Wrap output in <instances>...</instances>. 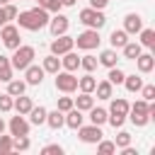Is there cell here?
Returning <instances> with one entry per match:
<instances>
[{"label":"cell","instance_id":"6da1fadb","mask_svg":"<svg viewBox=\"0 0 155 155\" xmlns=\"http://www.w3.org/2000/svg\"><path fill=\"white\" fill-rule=\"evenodd\" d=\"M15 19L19 22L22 29L36 31V29H41V27L48 24V12H46L44 7H34V10H27V12H17Z\"/></svg>","mask_w":155,"mask_h":155},{"label":"cell","instance_id":"7a4b0ae2","mask_svg":"<svg viewBox=\"0 0 155 155\" xmlns=\"http://www.w3.org/2000/svg\"><path fill=\"white\" fill-rule=\"evenodd\" d=\"M80 22L87 27V29H102L107 24V17L102 15V10H94V7H87L80 12Z\"/></svg>","mask_w":155,"mask_h":155},{"label":"cell","instance_id":"3957f363","mask_svg":"<svg viewBox=\"0 0 155 155\" xmlns=\"http://www.w3.org/2000/svg\"><path fill=\"white\" fill-rule=\"evenodd\" d=\"M34 61V46H17L15 48V53H12V68H17V70H24L29 63Z\"/></svg>","mask_w":155,"mask_h":155},{"label":"cell","instance_id":"277c9868","mask_svg":"<svg viewBox=\"0 0 155 155\" xmlns=\"http://www.w3.org/2000/svg\"><path fill=\"white\" fill-rule=\"evenodd\" d=\"M99 29H85L82 34H78L75 36V44H78V48H85V51H92V48H97L99 46Z\"/></svg>","mask_w":155,"mask_h":155},{"label":"cell","instance_id":"5b68a950","mask_svg":"<svg viewBox=\"0 0 155 155\" xmlns=\"http://www.w3.org/2000/svg\"><path fill=\"white\" fill-rule=\"evenodd\" d=\"M56 90H61V92H73V90H78V78L70 73V70H65V73H56Z\"/></svg>","mask_w":155,"mask_h":155},{"label":"cell","instance_id":"8992f818","mask_svg":"<svg viewBox=\"0 0 155 155\" xmlns=\"http://www.w3.org/2000/svg\"><path fill=\"white\" fill-rule=\"evenodd\" d=\"M0 39H2V44L7 46V48H17L19 46V29L15 27V24H2V31H0Z\"/></svg>","mask_w":155,"mask_h":155},{"label":"cell","instance_id":"52a82bcc","mask_svg":"<svg viewBox=\"0 0 155 155\" xmlns=\"http://www.w3.org/2000/svg\"><path fill=\"white\" fill-rule=\"evenodd\" d=\"M73 46H75V39L61 34V36H56V39L51 41V53H53V56H63V53L73 51Z\"/></svg>","mask_w":155,"mask_h":155},{"label":"cell","instance_id":"ba28073f","mask_svg":"<svg viewBox=\"0 0 155 155\" xmlns=\"http://www.w3.org/2000/svg\"><path fill=\"white\" fill-rule=\"evenodd\" d=\"M80 140L82 143H99L102 140V128L97 124H90V126H80Z\"/></svg>","mask_w":155,"mask_h":155},{"label":"cell","instance_id":"9c48e42d","mask_svg":"<svg viewBox=\"0 0 155 155\" xmlns=\"http://www.w3.org/2000/svg\"><path fill=\"white\" fill-rule=\"evenodd\" d=\"M10 133L12 136H29V121L22 119V114L10 119Z\"/></svg>","mask_w":155,"mask_h":155},{"label":"cell","instance_id":"30bf717a","mask_svg":"<svg viewBox=\"0 0 155 155\" xmlns=\"http://www.w3.org/2000/svg\"><path fill=\"white\" fill-rule=\"evenodd\" d=\"M140 29H143V19H140V15L131 12V15L124 17V31H126V34H136V31H140Z\"/></svg>","mask_w":155,"mask_h":155},{"label":"cell","instance_id":"8fae6325","mask_svg":"<svg viewBox=\"0 0 155 155\" xmlns=\"http://www.w3.org/2000/svg\"><path fill=\"white\" fill-rule=\"evenodd\" d=\"M68 17L65 15H56L53 19H48V27H51V34L53 36H61V34H65L68 31Z\"/></svg>","mask_w":155,"mask_h":155},{"label":"cell","instance_id":"7c38bea8","mask_svg":"<svg viewBox=\"0 0 155 155\" xmlns=\"http://www.w3.org/2000/svg\"><path fill=\"white\" fill-rule=\"evenodd\" d=\"M24 78H27V85H41V80H44V68L29 63V65L24 68Z\"/></svg>","mask_w":155,"mask_h":155},{"label":"cell","instance_id":"4fadbf2b","mask_svg":"<svg viewBox=\"0 0 155 155\" xmlns=\"http://www.w3.org/2000/svg\"><path fill=\"white\" fill-rule=\"evenodd\" d=\"M63 124H65L68 128H80V126H82V111H80V109H75V107H73V109H68V111H65V121H63Z\"/></svg>","mask_w":155,"mask_h":155},{"label":"cell","instance_id":"5bb4252c","mask_svg":"<svg viewBox=\"0 0 155 155\" xmlns=\"http://www.w3.org/2000/svg\"><path fill=\"white\" fill-rule=\"evenodd\" d=\"M34 104H31V99L29 97H24V94H17V99H12V109L17 111V114H29V109H31Z\"/></svg>","mask_w":155,"mask_h":155},{"label":"cell","instance_id":"9a60e30c","mask_svg":"<svg viewBox=\"0 0 155 155\" xmlns=\"http://www.w3.org/2000/svg\"><path fill=\"white\" fill-rule=\"evenodd\" d=\"M136 63H138V70H140V73H150V70L155 68V56H153V53H140V56L136 58Z\"/></svg>","mask_w":155,"mask_h":155},{"label":"cell","instance_id":"2e32d148","mask_svg":"<svg viewBox=\"0 0 155 155\" xmlns=\"http://www.w3.org/2000/svg\"><path fill=\"white\" fill-rule=\"evenodd\" d=\"M73 104H75V109H80V111H90V109L94 107V97H92L90 92H82Z\"/></svg>","mask_w":155,"mask_h":155},{"label":"cell","instance_id":"e0dca14e","mask_svg":"<svg viewBox=\"0 0 155 155\" xmlns=\"http://www.w3.org/2000/svg\"><path fill=\"white\" fill-rule=\"evenodd\" d=\"M61 65H63L65 70H70V73H73V70H78V68H80V58H78L73 51H68V53H63V58H61Z\"/></svg>","mask_w":155,"mask_h":155},{"label":"cell","instance_id":"ac0fdd59","mask_svg":"<svg viewBox=\"0 0 155 155\" xmlns=\"http://www.w3.org/2000/svg\"><path fill=\"white\" fill-rule=\"evenodd\" d=\"M63 121H65V116H63V111H61V109L46 111V124H48L51 128H61V126H63Z\"/></svg>","mask_w":155,"mask_h":155},{"label":"cell","instance_id":"d6986e66","mask_svg":"<svg viewBox=\"0 0 155 155\" xmlns=\"http://www.w3.org/2000/svg\"><path fill=\"white\" fill-rule=\"evenodd\" d=\"M121 48H124V56H126L128 61H136V58L143 53V51H140V44H136V41H126Z\"/></svg>","mask_w":155,"mask_h":155},{"label":"cell","instance_id":"ffe728a7","mask_svg":"<svg viewBox=\"0 0 155 155\" xmlns=\"http://www.w3.org/2000/svg\"><path fill=\"white\" fill-rule=\"evenodd\" d=\"M41 68H44V73H53V75H56V73L61 70V58L51 53V56L44 58V65H41Z\"/></svg>","mask_w":155,"mask_h":155},{"label":"cell","instance_id":"44dd1931","mask_svg":"<svg viewBox=\"0 0 155 155\" xmlns=\"http://www.w3.org/2000/svg\"><path fill=\"white\" fill-rule=\"evenodd\" d=\"M29 121H31L34 126L46 124V109H44V107H31V109H29Z\"/></svg>","mask_w":155,"mask_h":155},{"label":"cell","instance_id":"7402d4cb","mask_svg":"<svg viewBox=\"0 0 155 155\" xmlns=\"http://www.w3.org/2000/svg\"><path fill=\"white\" fill-rule=\"evenodd\" d=\"M15 17H17V7L15 5H10V2L7 5H0V27L7 24L10 19H15Z\"/></svg>","mask_w":155,"mask_h":155},{"label":"cell","instance_id":"603a6c76","mask_svg":"<svg viewBox=\"0 0 155 155\" xmlns=\"http://www.w3.org/2000/svg\"><path fill=\"white\" fill-rule=\"evenodd\" d=\"M109 41H111V46H114V48H121V46L128 41V34H126L124 29H114V31H111V36H109Z\"/></svg>","mask_w":155,"mask_h":155},{"label":"cell","instance_id":"cb8c5ba5","mask_svg":"<svg viewBox=\"0 0 155 155\" xmlns=\"http://www.w3.org/2000/svg\"><path fill=\"white\" fill-rule=\"evenodd\" d=\"M0 80H5V82L12 80V63L5 56H0Z\"/></svg>","mask_w":155,"mask_h":155},{"label":"cell","instance_id":"d4e9b609","mask_svg":"<svg viewBox=\"0 0 155 155\" xmlns=\"http://www.w3.org/2000/svg\"><path fill=\"white\" fill-rule=\"evenodd\" d=\"M116 58H119V56H116V51H114V48H107V51H102L99 63H102V65H107V68H114V65H116Z\"/></svg>","mask_w":155,"mask_h":155},{"label":"cell","instance_id":"484cf974","mask_svg":"<svg viewBox=\"0 0 155 155\" xmlns=\"http://www.w3.org/2000/svg\"><path fill=\"white\" fill-rule=\"evenodd\" d=\"M24 90H27V82L24 80H10L7 82V94H12V97L24 94Z\"/></svg>","mask_w":155,"mask_h":155},{"label":"cell","instance_id":"4316f807","mask_svg":"<svg viewBox=\"0 0 155 155\" xmlns=\"http://www.w3.org/2000/svg\"><path fill=\"white\" fill-rule=\"evenodd\" d=\"M128 111H131V121H133L136 126H145V124L150 121V114H148V111H138V109H131V107H128Z\"/></svg>","mask_w":155,"mask_h":155},{"label":"cell","instance_id":"83f0119b","mask_svg":"<svg viewBox=\"0 0 155 155\" xmlns=\"http://www.w3.org/2000/svg\"><path fill=\"white\" fill-rule=\"evenodd\" d=\"M94 85H97V80L92 78V75H85V78H78V87L82 90V92H94Z\"/></svg>","mask_w":155,"mask_h":155},{"label":"cell","instance_id":"f1b7e54d","mask_svg":"<svg viewBox=\"0 0 155 155\" xmlns=\"http://www.w3.org/2000/svg\"><path fill=\"white\" fill-rule=\"evenodd\" d=\"M124 85H126V90H128V92H140L143 80H140V78H136V75H126V78H124Z\"/></svg>","mask_w":155,"mask_h":155},{"label":"cell","instance_id":"f546056e","mask_svg":"<svg viewBox=\"0 0 155 155\" xmlns=\"http://www.w3.org/2000/svg\"><path fill=\"white\" fill-rule=\"evenodd\" d=\"M94 90H97V97H99V99H109V97H111V82H109V80L97 82Z\"/></svg>","mask_w":155,"mask_h":155},{"label":"cell","instance_id":"4dcf8cb0","mask_svg":"<svg viewBox=\"0 0 155 155\" xmlns=\"http://www.w3.org/2000/svg\"><path fill=\"white\" fill-rule=\"evenodd\" d=\"M140 46H155V29H140Z\"/></svg>","mask_w":155,"mask_h":155},{"label":"cell","instance_id":"1f68e13d","mask_svg":"<svg viewBox=\"0 0 155 155\" xmlns=\"http://www.w3.org/2000/svg\"><path fill=\"white\" fill-rule=\"evenodd\" d=\"M124 78H126V73H124V70H119L116 65H114V68H109V75H107V80H109L111 85H124Z\"/></svg>","mask_w":155,"mask_h":155},{"label":"cell","instance_id":"d6a6232c","mask_svg":"<svg viewBox=\"0 0 155 155\" xmlns=\"http://www.w3.org/2000/svg\"><path fill=\"white\" fill-rule=\"evenodd\" d=\"M90 121L97 124V126H102V124L107 121V111L99 109V107H92V109H90Z\"/></svg>","mask_w":155,"mask_h":155},{"label":"cell","instance_id":"836d02e7","mask_svg":"<svg viewBox=\"0 0 155 155\" xmlns=\"http://www.w3.org/2000/svg\"><path fill=\"white\" fill-rule=\"evenodd\" d=\"M111 114H124V116H126V114H128V102L121 99V97L114 99V102H111Z\"/></svg>","mask_w":155,"mask_h":155},{"label":"cell","instance_id":"e575fe53","mask_svg":"<svg viewBox=\"0 0 155 155\" xmlns=\"http://www.w3.org/2000/svg\"><path fill=\"white\" fill-rule=\"evenodd\" d=\"M12 150H29V138L27 136H12Z\"/></svg>","mask_w":155,"mask_h":155},{"label":"cell","instance_id":"d590c367","mask_svg":"<svg viewBox=\"0 0 155 155\" xmlns=\"http://www.w3.org/2000/svg\"><path fill=\"white\" fill-rule=\"evenodd\" d=\"M80 68H85L87 73H92V70L97 68V58H94V56H82V58H80Z\"/></svg>","mask_w":155,"mask_h":155},{"label":"cell","instance_id":"8d00e7d4","mask_svg":"<svg viewBox=\"0 0 155 155\" xmlns=\"http://www.w3.org/2000/svg\"><path fill=\"white\" fill-rule=\"evenodd\" d=\"M39 7H44L46 12H58L63 5H61V0H41V2H39Z\"/></svg>","mask_w":155,"mask_h":155},{"label":"cell","instance_id":"74e56055","mask_svg":"<svg viewBox=\"0 0 155 155\" xmlns=\"http://www.w3.org/2000/svg\"><path fill=\"white\" fill-rule=\"evenodd\" d=\"M12 153V136H2L0 133V155Z\"/></svg>","mask_w":155,"mask_h":155},{"label":"cell","instance_id":"f35d334b","mask_svg":"<svg viewBox=\"0 0 155 155\" xmlns=\"http://www.w3.org/2000/svg\"><path fill=\"white\" fill-rule=\"evenodd\" d=\"M114 145H116V148H126V145H131V133H128V131H121V133L116 136Z\"/></svg>","mask_w":155,"mask_h":155},{"label":"cell","instance_id":"ab89813d","mask_svg":"<svg viewBox=\"0 0 155 155\" xmlns=\"http://www.w3.org/2000/svg\"><path fill=\"white\" fill-rule=\"evenodd\" d=\"M97 150H99L102 155H111V153L116 150V145H114V140H99V145H97Z\"/></svg>","mask_w":155,"mask_h":155},{"label":"cell","instance_id":"60d3db41","mask_svg":"<svg viewBox=\"0 0 155 155\" xmlns=\"http://www.w3.org/2000/svg\"><path fill=\"white\" fill-rule=\"evenodd\" d=\"M140 90H143V99L145 102H153L155 99V85H143Z\"/></svg>","mask_w":155,"mask_h":155},{"label":"cell","instance_id":"b9f144b4","mask_svg":"<svg viewBox=\"0 0 155 155\" xmlns=\"http://www.w3.org/2000/svg\"><path fill=\"white\" fill-rule=\"evenodd\" d=\"M73 107H75V104H73V97H61L56 109H61V111H68V109H73Z\"/></svg>","mask_w":155,"mask_h":155},{"label":"cell","instance_id":"7bdbcfd3","mask_svg":"<svg viewBox=\"0 0 155 155\" xmlns=\"http://www.w3.org/2000/svg\"><path fill=\"white\" fill-rule=\"evenodd\" d=\"M12 109V94H0V111H10Z\"/></svg>","mask_w":155,"mask_h":155},{"label":"cell","instance_id":"ee69618b","mask_svg":"<svg viewBox=\"0 0 155 155\" xmlns=\"http://www.w3.org/2000/svg\"><path fill=\"white\" fill-rule=\"evenodd\" d=\"M41 153H44V155H63V148H61V145H46Z\"/></svg>","mask_w":155,"mask_h":155},{"label":"cell","instance_id":"f6af8a7d","mask_svg":"<svg viewBox=\"0 0 155 155\" xmlns=\"http://www.w3.org/2000/svg\"><path fill=\"white\" fill-rule=\"evenodd\" d=\"M109 5V0H90V7H94V10H104Z\"/></svg>","mask_w":155,"mask_h":155},{"label":"cell","instance_id":"bcb514c9","mask_svg":"<svg viewBox=\"0 0 155 155\" xmlns=\"http://www.w3.org/2000/svg\"><path fill=\"white\" fill-rule=\"evenodd\" d=\"M61 5H63V7H73V5H75V0H61Z\"/></svg>","mask_w":155,"mask_h":155},{"label":"cell","instance_id":"7dc6e473","mask_svg":"<svg viewBox=\"0 0 155 155\" xmlns=\"http://www.w3.org/2000/svg\"><path fill=\"white\" fill-rule=\"evenodd\" d=\"M0 133H5V121L0 119Z\"/></svg>","mask_w":155,"mask_h":155},{"label":"cell","instance_id":"c3c4849f","mask_svg":"<svg viewBox=\"0 0 155 155\" xmlns=\"http://www.w3.org/2000/svg\"><path fill=\"white\" fill-rule=\"evenodd\" d=\"M7 2H10V0H0V5H7Z\"/></svg>","mask_w":155,"mask_h":155},{"label":"cell","instance_id":"681fc988","mask_svg":"<svg viewBox=\"0 0 155 155\" xmlns=\"http://www.w3.org/2000/svg\"><path fill=\"white\" fill-rule=\"evenodd\" d=\"M36 2H41V0H36Z\"/></svg>","mask_w":155,"mask_h":155}]
</instances>
